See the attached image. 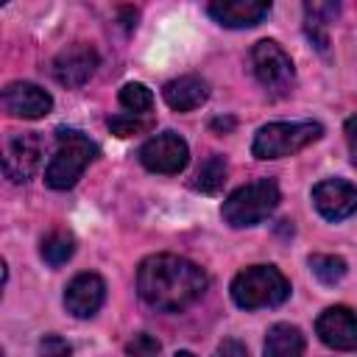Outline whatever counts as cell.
<instances>
[{"label": "cell", "mask_w": 357, "mask_h": 357, "mask_svg": "<svg viewBox=\"0 0 357 357\" xmlns=\"http://www.w3.org/2000/svg\"><path fill=\"white\" fill-rule=\"evenodd\" d=\"M206 284V273L195 262L176 254H153L137 268V293L159 312L187 310L204 296Z\"/></svg>", "instance_id": "cell-1"}, {"label": "cell", "mask_w": 357, "mask_h": 357, "mask_svg": "<svg viewBox=\"0 0 357 357\" xmlns=\"http://www.w3.org/2000/svg\"><path fill=\"white\" fill-rule=\"evenodd\" d=\"M56 139H59V145L45 170V181L53 190H70V187H75V181L81 178L86 165L98 156V145L75 128H59Z\"/></svg>", "instance_id": "cell-2"}, {"label": "cell", "mask_w": 357, "mask_h": 357, "mask_svg": "<svg viewBox=\"0 0 357 357\" xmlns=\"http://www.w3.org/2000/svg\"><path fill=\"white\" fill-rule=\"evenodd\" d=\"M290 296V282L273 265H251L231 279V298L240 310L279 307Z\"/></svg>", "instance_id": "cell-3"}, {"label": "cell", "mask_w": 357, "mask_h": 357, "mask_svg": "<svg viewBox=\"0 0 357 357\" xmlns=\"http://www.w3.org/2000/svg\"><path fill=\"white\" fill-rule=\"evenodd\" d=\"M279 187L273 178H257L248 181L243 187H237L220 206V215L229 226L234 229H245V226H257L265 218L273 215V209L279 206Z\"/></svg>", "instance_id": "cell-4"}, {"label": "cell", "mask_w": 357, "mask_h": 357, "mask_svg": "<svg viewBox=\"0 0 357 357\" xmlns=\"http://www.w3.org/2000/svg\"><path fill=\"white\" fill-rule=\"evenodd\" d=\"M324 126L312 123V120H301V123H268L254 134L251 142V153L257 159H282V156H293L301 148L312 145L315 139H321Z\"/></svg>", "instance_id": "cell-5"}, {"label": "cell", "mask_w": 357, "mask_h": 357, "mask_svg": "<svg viewBox=\"0 0 357 357\" xmlns=\"http://www.w3.org/2000/svg\"><path fill=\"white\" fill-rule=\"evenodd\" d=\"M251 70H254L257 81L265 86V92H271L273 98H284L296 86L293 61L282 50V45L273 39H259L251 47Z\"/></svg>", "instance_id": "cell-6"}, {"label": "cell", "mask_w": 357, "mask_h": 357, "mask_svg": "<svg viewBox=\"0 0 357 357\" xmlns=\"http://www.w3.org/2000/svg\"><path fill=\"white\" fill-rule=\"evenodd\" d=\"M137 156H139L142 167H148L151 173L176 176V173H181L187 167L190 148H187V142L176 131H162V134L151 137L148 142H142Z\"/></svg>", "instance_id": "cell-7"}, {"label": "cell", "mask_w": 357, "mask_h": 357, "mask_svg": "<svg viewBox=\"0 0 357 357\" xmlns=\"http://www.w3.org/2000/svg\"><path fill=\"white\" fill-rule=\"evenodd\" d=\"M42 153H45V142L36 131H22V134H11L6 139V151H3V173L11 181H28L39 165H42Z\"/></svg>", "instance_id": "cell-8"}, {"label": "cell", "mask_w": 357, "mask_h": 357, "mask_svg": "<svg viewBox=\"0 0 357 357\" xmlns=\"http://www.w3.org/2000/svg\"><path fill=\"white\" fill-rule=\"evenodd\" d=\"M98 50L86 42H73L64 50H59V56L53 59V78L67 86V89H78L84 86L95 70H98Z\"/></svg>", "instance_id": "cell-9"}, {"label": "cell", "mask_w": 357, "mask_h": 357, "mask_svg": "<svg viewBox=\"0 0 357 357\" xmlns=\"http://www.w3.org/2000/svg\"><path fill=\"white\" fill-rule=\"evenodd\" d=\"M312 204L321 218L337 223L357 212V187L343 178H326L312 187Z\"/></svg>", "instance_id": "cell-10"}, {"label": "cell", "mask_w": 357, "mask_h": 357, "mask_svg": "<svg viewBox=\"0 0 357 357\" xmlns=\"http://www.w3.org/2000/svg\"><path fill=\"white\" fill-rule=\"evenodd\" d=\"M315 332L329 349L354 351L357 349V312L343 304L326 307L315 321Z\"/></svg>", "instance_id": "cell-11"}, {"label": "cell", "mask_w": 357, "mask_h": 357, "mask_svg": "<svg viewBox=\"0 0 357 357\" xmlns=\"http://www.w3.org/2000/svg\"><path fill=\"white\" fill-rule=\"evenodd\" d=\"M3 109L11 117L36 120V117H45L53 109V98L31 81H11L3 89Z\"/></svg>", "instance_id": "cell-12"}, {"label": "cell", "mask_w": 357, "mask_h": 357, "mask_svg": "<svg viewBox=\"0 0 357 357\" xmlns=\"http://www.w3.org/2000/svg\"><path fill=\"white\" fill-rule=\"evenodd\" d=\"M106 298V282L98 273H78L64 290V307L75 318H92Z\"/></svg>", "instance_id": "cell-13"}, {"label": "cell", "mask_w": 357, "mask_h": 357, "mask_svg": "<svg viewBox=\"0 0 357 357\" xmlns=\"http://www.w3.org/2000/svg\"><path fill=\"white\" fill-rule=\"evenodd\" d=\"M209 17L223 28H254L271 14L265 0H215L209 3Z\"/></svg>", "instance_id": "cell-14"}, {"label": "cell", "mask_w": 357, "mask_h": 357, "mask_svg": "<svg viewBox=\"0 0 357 357\" xmlns=\"http://www.w3.org/2000/svg\"><path fill=\"white\" fill-rule=\"evenodd\" d=\"M162 95L173 112H192L209 98V86L198 75H181V78H173L170 84H165Z\"/></svg>", "instance_id": "cell-15"}, {"label": "cell", "mask_w": 357, "mask_h": 357, "mask_svg": "<svg viewBox=\"0 0 357 357\" xmlns=\"http://www.w3.org/2000/svg\"><path fill=\"white\" fill-rule=\"evenodd\" d=\"M265 357H304V335L290 324H273L265 335Z\"/></svg>", "instance_id": "cell-16"}, {"label": "cell", "mask_w": 357, "mask_h": 357, "mask_svg": "<svg viewBox=\"0 0 357 357\" xmlns=\"http://www.w3.org/2000/svg\"><path fill=\"white\" fill-rule=\"evenodd\" d=\"M337 11H340L337 3H304V28H307L310 42L321 53H326V45H329L326 25L337 17Z\"/></svg>", "instance_id": "cell-17"}, {"label": "cell", "mask_w": 357, "mask_h": 357, "mask_svg": "<svg viewBox=\"0 0 357 357\" xmlns=\"http://www.w3.org/2000/svg\"><path fill=\"white\" fill-rule=\"evenodd\" d=\"M226 173H229L226 156L212 153V156L198 167V173H195V178H192V190L206 192V195H215V192H220V187H223V181H226Z\"/></svg>", "instance_id": "cell-18"}, {"label": "cell", "mask_w": 357, "mask_h": 357, "mask_svg": "<svg viewBox=\"0 0 357 357\" xmlns=\"http://www.w3.org/2000/svg\"><path fill=\"white\" fill-rule=\"evenodd\" d=\"M39 254H42V259H45L50 268H59V265H64V262L75 254V237H73L70 231L56 229V231H50V234L42 240Z\"/></svg>", "instance_id": "cell-19"}, {"label": "cell", "mask_w": 357, "mask_h": 357, "mask_svg": "<svg viewBox=\"0 0 357 357\" xmlns=\"http://www.w3.org/2000/svg\"><path fill=\"white\" fill-rule=\"evenodd\" d=\"M310 271L318 276V282L324 284H337L346 273H349V265L343 257H335V254H312L310 259Z\"/></svg>", "instance_id": "cell-20"}, {"label": "cell", "mask_w": 357, "mask_h": 357, "mask_svg": "<svg viewBox=\"0 0 357 357\" xmlns=\"http://www.w3.org/2000/svg\"><path fill=\"white\" fill-rule=\"evenodd\" d=\"M120 106L128 109V114H145L153 106V92L145 84L131 81V84H126L120 89Z\"/></svg>", "instance_id": "cell-21"}, {"label": "cell", "mask_w": 357, "mask_h": 357, "mask_svg": "<svg viewBox=\"0 0 357 357\" xmlns=\"http://www.w3.org/2000/svg\"><path fill=\"white\" fill-rule=\"evenodd\" d=\"M109 128L117 137H134V134L148 131L151 128V120H145L139 114H117V117H109Z\"/></svg>", "instance_id": "cell-22"}, {"label": "cell", "mask_w": 357, "mask_h": 357, "mask_svg": "<svg viewBox=\"0 0 357 357\" xmlns=\"http://www.w3.org/2000/svg\"><path fill=\"white\" fill-rule=\"evenodd\" d=\"M159 351L162 343L148 332H139L126 343V357H159Z\"/></svg>", "instance_id": "cell-23"}, {"label": "cell", "mask_w": 357, "mask_h": 357, "mask_svg": "<svg viewBox=\"0 0 357 357\" xmlns=\"http://www.w3.org/2000/svg\"><path fill=\"white\" fill-rule=\"evenodd\" d=\"M73 346L59 335H45L39 340V357H70Z\"/></svg>", "instance_id": "cell-24"}, {"label": "cell", "mask_w": 357, "mask_h": 357, "mask_svg": "<svg viewBox=\"0 0 357 357\" xmlns=\"http://www.w3.org/2000/svg\"><path fill=\"white\" fill-rule=\"evenodd\" d=\"M215 357H248V349H245L240 340H234V337H226V340L218 346Z\"/></svg>", "instance_id": "cell-25"}, {"label": "cell", "mask_w": 357, "mask_h": 357, "mask_svg": "<svg viewBox=\"0 0 357 357\" xmlns=\"http://www.w3.org/2000/svg\"><path fill=\"white\" fill-rule=\"evenodd\" d=\"M343 131H346V142H349V156H351V165L357 167V114L346 120Z\"/></svg>", "instance_id": "cell-26"}, {"label": "cell", "mask_w": 357, "mask_h": 357, "mask_svg": "<svg viewBox=\"0 0 357 357\" xmlns=\"http://www.w3.org/2000/svg\"><path fill=\"white\" fill-rule=\"evenodd\" d=\"M209 128L218 131V134H226V131L234 128V117H215V120L209 123Z\"/></svg>", "instance_id": "cell-27"}, {"label": "cell", "mask_w": 357, "mask_h": 357, "mask_svg": "<svg viewBox=\"0 0 357 357\" xmlns=\"http://www.w3.org/2000/svg\"><path fill=\"white\" fill-rule=\"evenodd\" d=\"M173 357H195V354H190V351H178V354H173Z\"/></svg>", "instance_id": "cell-28"}]
</instances>
